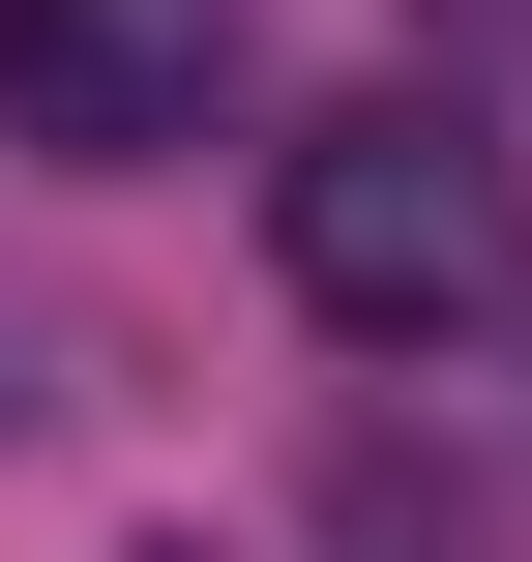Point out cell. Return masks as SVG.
Here are the masks:
<instances>
[{"label":"cell","instance_id":"obj_3","mask_svg":"<svg viewBox=\"0 0 532 562\" xmlns=\"http://www.w3.org/2000/svg\"><path fill=\"white\" fill-rule=\"evenodd\" d=\"M148 562H207V533H148Z\"/></svg>","mask_w":532,"mask_h":562},{"label":"cell","instance_id":"obj_2","mask_svg":"<svg viewBox=\"0 0 532 562\" xmlns=\"http://www.w3.org/2000/svg\"><path fill=\"white\" fill-rule=\"evenodd\" d=\"M237 59H267V0H0V148L148 178V148L237 119Z\"/></svg>","mask_w":532,"mask_h":562},{"label":"cell","instance_id":"obj_1","mask_svg":"<svg viewBox=\"0 0 532 562\" xmlns=\"http://www.w3.org/2000/svg\"><path fill=\"white\" fill-rule=\"evenodd\" d=\"M267 267H296L355 356H444V326H532V178L444 89H355V119L267 148Z\"/></svg>","mask_w":532,"mask_h":562}]
</instances>
